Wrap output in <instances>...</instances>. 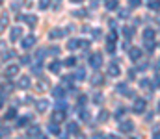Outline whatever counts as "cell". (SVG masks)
Wrapping results in <instances>:
<instances>
[{"mask_svg":"<svg viewBox=\"0 0 160 139\" xmlns=\"http://www.w3.org/2000/svg\"><path fill=\"white\" fill-rule=\"evenodd\" d=\"M75 63H76L75 58H67V59H65V65H67V67H75Z\"/></svg>","mask_w":160,"mask_h":139,"instance_id":"cell-41","label":"cell"},{"mask_svg":"<svg viewBox=\"0 0 160 139\" xmlns=\"http://www.w3.org/2000/svg\"><path fill=\"white\" fill-rule=\"evenodd\" d=\"M158 113H160V102H158Z\"/></svg>","mask_w":160,"mask_h":139,"instance_id":"cell-55","label":"cell"},{"mask_svg":"<svg viewBox=\"0 0 160 139\" xmlns=\"http://www.w3.org/2000/svg\"><path fill=\"white\" fill-rule=\"evenodd\" d=\"M17 20H20V22H26L30 28H34L37 24V17L36 15H17Z\"/></svg>","mask_w":160,"mask_h":139,"instance_id":"cell-2","label":"cell"},{"mask_svg":"<svg viewBox=\"0 0 160 139\" xmlns=\"http://www.w3.org/2000/svg\"><path fill=\"white\" fill-rule=\"evenodd\" d=\"M106 52L114 54V52H115V43H108V45H106Z\"/></svg>","mask_w":160,"mask_h":139,"instance_id":"cell-37","label":"cell"},{"mask_svg":"<svg viewBox=\"0 0 160 139\" xmlns=\"http://www.w3.org/2000/svg\"><path fill=\"white\" fill-rule=\"evenodd\" d=\"M93 35H95V37H101V35H102V32L99 30V28H97V30H93Z\"/></svg>","mask_w":160,"mask_h":139,"instance_id":"cell-49","label":"cell"},{"mask_svg":"<svg viewBox=\"0 0 160 139\" xmlns=\"http://www.w3.org/2000/svg\"><path fill=\"white\" fill-rule=\"evenodd\" d=\"M6 24H8V19H6V13H2V26H0V30H4Z\"/></svg>","mask_w":160,"mask_h":139,"instance_id":"cell-46","label":"cell"},{"mask_svg":"<svg viewBox=\"0 0 160 139\" xmlns=\"http://www.w3.org/2000/svg\"><path fill=\"white\" fill-rule=\"evenodd\" d=\"M149 83H151V82H149L147 78H143V80H140V87H142V89H149Z\"/></svg>","mask_w":160,"mask_h":139,"instance_id":"cell-35","label":"cell"},{"mask_svg":"<svg viewBox=\"0 0 160 139\" xmlns=\"http://www.w3.org/2000/svg\"><path fill=\"white\" fill-rule=\"evenodd\" d=\"M93 102H95V104H101V102H102V95H101V93H95V95H93Z\"/></svg>","mask_w":160,"mask_h":139,"instance_id":"cell-38","label":"cell"},{"mask_svg":"<svg viewBox=\"0 0 160 139\" xmlns=\"http://www.w3.org/2000/svg\"><path fill=\"white\" fill-rule=\"evenodd\" d=\"M129 58L132 59V61H138V59H142V50L140 48H130V52H129Z\"/></svg>","mask_w":160,"mask_h":139,"instance_id":"cell-12","label":"cell"},{"mask_svg":"<svg viewBox=\"0 0 160 139\" xmlns=\"http://www.w3.org/2000/svg\"><path fill=\"white\" fill-rule=\"evenodd\" d=\"M48 108H50V102H48L47 98H41L36 102V109L37 113H45V111H48Z\"/></svg>","mask_w":160,"mask_h":139,"instance_id":"cell-5","label":"cell"},{"mask_svg":"<svg viewBox=\"0 0 160 139\" xmlns=\"http://www.w3.org/2000/svg\"><path fill=\"white\" fill-rule=\"evenodd\" d=\"M39 134H41V128H39V126H32V128L28 130V135H32V137H34V135H39Z\"/></svg>","mask_w":160,"mask_h":139,"instance_id":"cell-32","label":"cell"},{"mask_svg":"<svg viewBox=\"0 0 160 139\" xmlns=\"http://www.w3.org/2000/svg\"><path fill=\"white\" fill-rule=\"evenodd\" d=\"M78 115H80V119H82V121H88V119H89V113H88L86 109H84V111H80Z\"/></svg>","mask_w":160,"mask_h":139,"instance_id":"cell-43","label":"cell"},{"mask_svg":"<svg viewBox=\"0 0 160 139\" xmlns=\"http://www.w3.org/2000/svg\"><path fill=\"white\" fill-rule=\"evenodd\" d=\"M43 58H45V50H39V52H36V59H37V61H41Z\"/></svg>","mask_w":160,"mask_h":139,"instance_id":"cell-44","label":"cell"},{"mask_svg":"<svg viewBox=\"0 0 160 139\" xmlns=\"http://www.w3.org/2000/svg\"><path fill=\"white\" fill-rule=\"evenodd\" d=\"M52 96H54L56 100L64 98V96H65V89H64V85H54V87H52Z\"/></svg>","mask_w":160,"mask_h":139,"instance_id":"cell-10","label":"cell"},{"mask_svg":"<svg viewBox=\"0 0 160 139\" xmlns=\"http://www.w3.org/2000/svg\"><path fill=\"white\" fill-rule=\"evenodd\" d=\"M28 61H30L28 56H23V58H20V63H28Z\"/></svg>","mask_w":160,"mask_h":139,"instance_id":"cell-50","label":"cell"},{"mask_svg":"<svg viewBox=\"0 0 160 139\" xmlns=\"http://www.w3.org/2000/svg\"><path fill=\"white\" fill-rule=\"evenodd\" d=\"M89 65H91V69H101V65H102V56L101 54H91L89 56Z\"/></svg>","mask_w":160,"mask_h":139,"instance_id":"cell-3","label":"cell"},{"mask_svg":"<svg viewBox=\"0 0 160 139\" xmlns=\"http://www.w3.org/2000/svg\"><path fill=\"white\" fill-rule=\"evenodd\" d=\"M11 56H13V52H6V50H4V54H2V61H6V59H9Z\"/></svg>","mask_w":160,"mask_h":139,"instance_id":"cell-45","label":"cell"},{"mask_svg":"<svg viewBox=\"0 0 160 139\" xmlns=\"http://www.w3.org/2000/svg\"><path fill=\"white\" fill-rule=\"evenodd\" d=\"M75 78L76 80H84L86 78V71H84V69H78V71L75 72Z\"/></svg>","mask_w":160,"mask_h":139,"instance_id":"cell-30","label":"cell"},{"mask_svg":"<svg viewBox=\"0 0 160 139\" xmlns=\"http://www.w3.org/2000/svg\"><path fill=\"white\" fill-rule=\"evenodd\" d=\"M153 89H160V76H155V82H153Z\"/></svg>","mask_w":160,"mask_h":139,"instance_id":"cell-42","label":"cell"},{"mask_svg":"<svg viewBox=\"0 0 160 139\" xmlns=\"http://www.w3.org/2000/svg\"><path fill=\"white\" fill-rule=\"evenodd\" d=\"M58 52H60L58 46H52V48H50V54H52V56H58Z\"/></svg>","mask_w":160,"mask_h":139,"instance_id":"cell-47","label":"cell"},{"mask_svg":"<svg viewBox=\"0 0 160 139\" xmlns=\"http://www.w3.org/2000/svg\"><path fill=\"white\" fill-rule=\"evenodd\" d=\"M155 37H156V32L153 30V28H145V30H143V39H145V41L155 39Z\"/></svg>","mask_w":160,"mask_h":139,"instance_id":"cell-16","label":"cell"},{"mask_svg":"<svg viewBox=\"0 0 160 139\" xmlns=\"http://www.w3.org/2000/svg\"><path fill=\"white\" fill-rule=\"evenodd\" d=\"M36 35H26V37H23V41H20V46L24 48V50H28V48H32L34 45H36Z\"/></svg>","mask_w":160,"mask_h":139,"instance_id":"cell-4","label":"cell"},{"mask_svg":"<svg viewBox=\"0 0 160 139\" xmlns=\"http://www.w3.org/2000/svg\"><path fill=\"white\" fill-rule=\"evenodd\" d=\"M48 134H52V135H60L61 134V130L58 128V122L50 121V124H48Z\"/></svg>","mask_w":160,"mask_h":139,"instance_id":"cell-15","label":"cell"},{"mask_svg":"<svg viewBox=\"0 0 160 139\" xmlns=\"http://www.w3.org/2000/svg\"><path fill=\"white\" fill-rule=\"evenodd\" d=\"M6 134H9V128H8V126L2 128V137H6Z\"/></svg>","mask_w":160,"mask_h":139,"instance_id":"cell-51","label":"cell"},{"mask_svg":"<svg viewBox=\"0 0 160 139\" xmlns=\"http://www.w3.org/2000/svg\"><path fill=\"white\" fill-rule=\"evenodd\" d=\"M50 4H52V0H39V8L41 9H47Z\"/></svg>","mask_w":160,"mask_h":139,"instance_id":"cell-33","label":"cell"},{"mask_svg":"<svg viewBox=\"0 0 160 139\" xmlns=\"http://www.w3.org/2000/svg\"><path fill=\"white\" fill-rule=\"evenodd\" d=\"M132 33H134V28H130V26H125V28H123V35L127 37V39L132 37Z\"/></svg>","mask_w":160,"mask_h":139,"instance_id":"cell-24","label":"cell"},{"mask_svg":"<svg viewBox=\"0 0 160 139\" xmlns=\"http://www.w3.org/2000/svg\"><path fill=\"white\" fill-rule=\"evenodd\" d=\"M123 115H125V108H119V109H117L115 113H114V117H115V119H121Z\"/></svg>","mask_w":160,"mask_h":139,"instance_id":"cell-36","label":"cell"},{"mask_svg":"<svg viewBox=\"0 0 160 139\" xmlns=\"http://www.w3.org/2000/svg\"><path fill=\"white\" fill-rule=\"evenodd\" d=\"M4 74L8 76V78H13V76H17V74H19V65H15V63H13V65H8V67L4 69Z\"/></svg>","mask_w":160,"mask_h":139,"instance_id":"cell-9","label":"cell"},{"mask_svg":"<svg viewBox=\"0 0 160 139\" xmlns=\"http://www.w3.org/2000/svg\"><path fill=\"white\" fill-rule=\"evenodd\" d=\"M91 83H93V85H102V83H104V76L101 72H95L91 76Z\"/></svg>","mask_w":160,"mask_h":139,"instance_id":"cell-13","label":"cell"},{"mask_svg":"<svg viewBox=\"0 0 160 139\" xmlns=\"http://www.w3.org/2000/svg\"><path fill=\"white\" fill-rule=\"evenodd\" d=\"M140 4H142V0H129V6H130V8H138Z\"/></svg>","mask_w":160,"mask_h":139,"instance_id":"cell-39","label":"cell"},{"mask_svg":"<svg viewBox=\"0 0 160 139\" xmlns=\"http://www.w3.org/2000/svg\"><path fill=\"white\" fill-rule=\"evenodd\" d=\"M104 139H117V137H115V135H106Z\"/></svg>","mask_w":160,"mask_h":139,"instance_id":"cell-52","label":"cell"},{"mask_svg":"<svg viewBox=\"0 0 160 139\" xmlns=\"http://www.w3.org/2000/svg\"><path fill=\"white\" fill-rule=\"evenodd\" d=\"M20 37H23V28H20V26H13L11 30H9V39L11 41H17Z\"/></svg>","mask_w":160,"mask_h":139,"instance_id":"cell-6","label":"cell"},{"mask_svg":"<svg viewBox=\"0 0 160 139\" xmlns=\"http://www.w3.org/2000/svg\"><path fill=\"white\" fill-rule=\"evenodd\" d=\"M78 104H86V95H80L78 96Z\"/></svg>","mask_w":160,"mask_h":139,"instance_id":"cell-48","label":"cell"},{"mask_svg":"<svg viewBox=\"0 0 160 139\" xmlns=\"http://www.w3.org/2000/svg\"><path fill=\"white\" fill-rule=\"evenodd\" d=\"M28 121H30V115H28V117H20V119L17 121V124H19V128H23V126H26V124H28Z\"/></svg>","mask_w":160,"mask_h":139,"instance_id":"cell-31","label":"cell"},{"mask_svg":"<svg viewBox=\"0 0 160 139\" xmlns=\"http://www.w3.org/2000/svg\"><path fill=\"white\" fill-rule=\"evenodd\" d=\"M106 41H108V43H115V41H117V33H115V30H112V32L108 33Z\"/></svg>","mask_w":160,"mask_h":139,"instance_id":"cell-29","label":"cell"},{"mask_svg":"<svg viewBox=\"0 0 160 139\" xmlns=\"http://www.w3.org/2000/svg\"><path fill=\"white\" fill-rule=\"evenodd\" d=\"M61 83H64V87H73V76H65Z\"/></svg>","mask_w":160,"mask_h":139,"instance_id":"cell-27","label":"cell"},{"mask_svg":"<svg viewBox=\"0 0 160 139\" xmlns=\"http://www.w3.org/2000/svg\"><path fill=\"white\" fill-rule=\"evenodd\" d=\"M132 130H134V122L132 121H123L119 124V132H123V134H130Z\"/></svg>","mask_w":160,"mask_h":139,"instance_id":"cell-8","label":"cell"},{"mask_svg":"<svg viewBox=\"0 0 160 139\" xmlns=\"http://www.w3.org/2000/svg\"><path fill=\"white\" fill-rule=\"evenodd\" d=\"M145 108H147V102H145L143 98H136L134 100V106H132V111L138 113V115H142L143 111H145Z\"/></svg>","mask_w":160,"mask_h":139,"instance_id":"cell-1","label":"cell"},{"mask_svg":"<svg viewBox=\"0 0 160 139\" xmlns=\"http://www.w3.org/2000/svg\"><path fill=\"white\" fill-rule=\"evenodd\" d=\"M80 46V41L78 39H69L67 41V50H75V48Z\"/></svg>","mask_w":160,"mask_h":139,"instance_id":"cell-20","label":"cell"},{"mask_svg":"<svg viewBox=\"0 0 160 139\" xmlns=\"http://www.w3.org/2000/svg\"><path fill=\"white\" fill-rule=\"evenodd\" d=\"M65 119H67V113H65V111H61V109H56L52 113V117H50L52 122H61V121H65Z\"/></svg>","mask_w":160,"mask_h":139,"instance_id":"cell-7","label":"cell"},{"mask_svg":"<svg viewBox=\"0 0 160 139\" xmlns=\"http://www.w3.org/2000/svg\"><path fill=\"white\" fill-rule=\"evenodd\" d=\"M67 134H78V124L76 122H67Z\"/></svg>","mask_w":160,"mask_h":139,"instance_id":"cell-21","label":"cell"},{"mask_svg":"<svg viewBox=\"0 0 160 139\" xmlns=\"http://www.w3.org/2000/svg\"><path fill=\"white\" fill-rule=\"evenodd\" d=\"M60 69H61V63H60V61H56V59L50 61V65H48V71H50L52 74H58Z\"/></svg>","mask_w":160,"mask_h":139,"instance_id":"cell-14","label":"cell"},{"mask_svg":"<svg viewBox=\"0 0 160 139\" xmlns=\"http://www.w3.org/2000/svg\"><path fill=\"white\" fill-rule=\"evenodd\" d=\"M121 74V69L117 63H110L108 65V76H112V78H117V76Z\"/></svg>","mask_w":160,"mask_h":139,"instance_id":"cell-11","label":"cell"},{"mask_svg":"<svg viewBox=\"0 0 160 139\" xmlns=\"http://www.w3.org/2000/svg\"><path fill=\"white\" fill-rule=\"evenodd\" d=\"M129 15H130L129 9H119V17H121V19H127Z\"/></svg>","mask_w":160,"mask_h":139,"instance_id":"cell-40","label":"cell"},{"mask_svg":"<svg viewBox=\"0 0 160 139\" xmlns=\"http://www.w3.org/2000/svg\"><path fill=\"white\" fill-rule=\"evenodd\" d=\"M61 139H67V137H61Z\"/></svg>","mask_w":160,"mask_h":139,"instance_id":"cell-56","label":"cell"},{"mask_svg":"<svg viewBox=\"0 0 160 139\" xmlns=\"http://www.w3.org/2000/svg\"><path fill=\"white\" fill-rule=\"evenodd\" d=\"M15 117H17V109H15V108L6 109V113H4V119H6V121H11V119H15Z\"/></svg>","mask_w":160,"mask_h":139,"instance_id":"cell-18","label":"cell"},{"mask_svg":"<svg viewBox=\"0 0 160 139\" xmlns=\"http://www.w3.org/2000/svg\"><path fill=\"white\" fill-rule=\"evenodd\" d=\"M106 9H117V0H106Z\"/></svg>","mask_w":160,"mask_h":139,"instance_id":"cell-26","label":"cell"},{"mask_svg":"<svg viewBox=\"0 0 160 139\" xmlns=\"http://www.w3.org/2000/svg\"><path fill=\"white\" fill-rule=\"evenodd\" d=\"M39 72H41V61H37V63L32 67V74H39Z\"/></svg>","mask_w":160,"mask_h":139,"instance_id":"cell-34","label":"cell"},{"mask_svg":"<svg viewBox=\"0 0 160 139\" xmlns=\"http://www.w3.org/2000/svg\"><path fill=\"white\" fill-rule=\"evenodd\" d=\"M108 117H110V113H108L106 109H102L101 113L97 115V121H99V122H104V121H108Z\"/></svg>","mask_w":160,"mask_h":139,"instance_id":"cell-23","label":"cell"},{"mask_svg":"<svg viewBox=\"0 0 160 139\" xmlns=\"http://www.w3.org/2000/svg\"><path fill=\"white\" fill-rule=\"evenodd\" d=\"M153 139H160V134H156V132H155V137H153Z\"/></svg>","mask_w":160,"mask_h":139,"instance_id":"cell-54","label":"cell"},{"mask_svg":"<svg viewBox=\"0 0 160 139\" xmlns=\"http://www.w3.org/2000/svg\"><path fill=\"white\" fill-rule=\"evenodd\" d=\"M17 87H19V89H28V87H30V78H28V76H23V78L19 80Z\"/></svg>","mask_w":160,"mask_h":139,"instance_id":"cell-17","label":"cell"},{"mask_svg":"<svg viewBox=\"0 0 160 139\" xmlns=\"http://www.w3.org/2000/svg\"><path fill=\"white\" fill-rule=\"evenodd\" d=\"M64 30H60V28H52L50 30V39H60V37H64Z\"/></svg>","mask_w":160,"mask_h":139,"instance_id":"cell-19","label":"cell"},{"mask_svg":"<svg viewBox=\"0 0 160 139\" xmlns=\"http://www.w3.org/2000/svg\"><path fill=\"white\" fill-rule=\"evenodd\" d=\"M117 91H119V93H125V95H127L129 93V83L127 82H121V83H117Z\"/></svg>","mask_w":160,"mask_h":139,"instance_id":"cell-22","label":"cell"},{"mask_svg":"<svg viewBox=\"0 0 160 139\" xmlns=\"http://www.w3.org/2000/svg\"><path fill=\"white\" fill-rule=\"evenodd\" d=\"M71 2H75V4H80V2H84V0H71Z\"/></svg>","mask_w":160,"mask_h":139,"instance_id":"cell-53","label":"cell"},{"mask_svg":"<svg viewBox=\"0 0 160 139\" xmlns=\"http://www.w3.org/2000/svg\"><path fill=\"white\" fill-rule=\"evenodd\" d=\"M155 46H156L155 39H149V41H145V48H147L149 52H153V50H155Z\"/></svg>","mask_w":160,"mask_h":139,"instance_id":"cell-25","label":"cell"},{"mask_svg":"<svg viewBox=\"0 0 160 139\" xmlns=\"http://www.w3.org/2000/svg\"><path fill=\"white\" fill-rule=\"evenodd\" d=\"M149 8H151L153 11H158V9H160V0H151V2H149Z\"/></svg>","mask_w":160,"mask_h":139,"instance_id":"cell-28","label":"cell"}]
</instances>
